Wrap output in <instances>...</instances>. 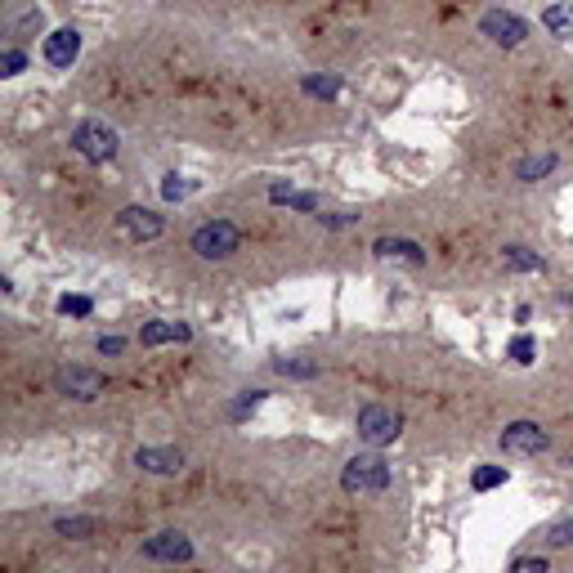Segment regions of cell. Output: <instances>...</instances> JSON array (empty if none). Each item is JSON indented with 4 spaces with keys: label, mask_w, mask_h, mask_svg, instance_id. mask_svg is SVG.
Listing matches in <instances>:
<instances>
[{
    "label": "cell",
    "mask_w": 573,
    "mask_h": 573,
    "mask_svg": "<svg viewBox=\"0 0 573 573\" xmlns=\"http://www.w3.org/2000/svg\"><path fill=\"white\" fill-rule=\"evenodd\" d=\"M341 488L354 497V493H385L390 488V462L381 453H359L350 457L341 470Z\"/></svg>",
    "instance_id": "cell-1"
},
{
    "label": "cell",
    "mask_w": 573,
    "mask_h": 573,
    "mask_svg": "<svg viewBox=\"0 0 573 573\" xmlns=\"http://www.w3.org/2000/svg\"><path fill=\"white\" fill-rule=\"evenodd\" d=\"M189 247H193L202 261H229V256L242 247V233H238V224H233V220H207V224H198V229H193Z\"/></svg>",
    "instance_id": "cell-2"
},
{
    "label": "cell",
    "mask_w": 573,
    "mask_h": 573,
    "mask_svg": "<svg viewBox=\"0 0 573 573\" xmlns=\"http://www.w3.org/2000/svg\"><path fill=\"white\" fill-rule=\"evenodd\" d=\"M354 430H359V439L372 444V448H385V444H394L399 439V430H404V417L394 413V408H381V404H367L359 421H354Z\"/></svg>",
    "instance_id": "cell-3"
},
{
    "label": "cell",
    "mask_w": 573,
    "mask_h": 573,
    "mask_svg": "<svg viewBox=\"0 0 573 573\" xmlns=\"http://www.w3.org/2000/svg\"><path fill=\"white\" fill-rule=\"evenodd\" d=\"M551 448V435L537 425V421H511L502 430V453L506 457H537Z\"/></svg>",
    "instance_id": "cell-4"
},
{
    "label": "cell",
    "mask_w": 573,
    "mask_h": 573,
    "mask_svg": "<svg viewBox=\"0 0 573 573\" xmlns=\"http://www.w3.org/2000/svg\"><path fill=\"white\" fill-rule=\"evenodd\" d=\"M107 385V376L99 367H58L54 372V390L67 399H99Z\"/></svg>",
    "instance_id": "cell-5"
},
{
    "label": "cell",
    "mask_w": 573,
    "mask_h": 573,
    "mask_svg": "<svg viewBox=\"0 0 573 573\" xmlns=\"http://www.w3.org/2000/svg\"><path fill=\"white\" fill-rule=\"evenodd\" d=\"M72 148L86 157V161H112L117 157V135L107 130V126H99V121H81L77 130H72Z\"/></svg>",
    "instance_id": "cell-6"
},
{
    "label": "cell",
    "mask_w": 573,
    "mask_h": 573,
    "mask_svg": "<svg viewBox=\"0 0 573 573\" xmlns=\"http://www.w3.org/2000/svg\"><path fill=\"white\" fill-rule=\"evenodd\" d=\"M144 560H157V565H179V560H193V542L189 533L179 528H161L144 542Z\"/></svg>",
    "instance_id": "cell-7"
},
{
    "label": "cell",
    "mask_w": 573,
    "mask_h": 573,
    "mask_svg": "<svg viewBox=\"0 0 573 573\" xmlns=\"http://www.w3.org/2000/svg\"><path fill=\"white\" fill-rule=\"evenodd\" d=\"M161 229H166V220L157 210L126 207L117 215V238H126V242H153V238H161Z\"/></svg>",
    "instance_id": "cell-8"
},
{
    "label": "cell",
    "mask_w": 573,
    "mask_h": 573,
    "mask_svg": "<svg viewBox=\"0 0 573 573\" xmlns=\"http://www.w3.org/2000/svg\"><path fill=\"white\" fill-rule=\"evenodd\" d=\"M479 32L488 41H497V46H520L524 36H528V23L516 18V14H506V9H493V14L479 18Z\"/></svg>",
    "instance_id": "cell-9"
},
{
    "label": "cell",
    "mask_w": 573,
    "mask_h": 573,
    "mask_svg": "<svg viewBox=\"0 0 573 573\" xmlns=\"http://www.w3.org/2000/svg\"><path fill=\"white\" fill-rule=\"evenodd\" d=\"M81 54V32H72V27H58L46 36V63L50 67H72V58Z\"/></svg>",
    "instance_id": "cell-10"
},
{
    "label": "cell",
    "mask_w": 573,
    "mask_h": 573,
    "mask_svg": "<svg viewBox=\"0 0 573 573\" xmlns=\"http://www.w3.org/2000/svg\"><path fill=\"white\" fill-rule=\"evenodd\" d=\"M135 466L148 470V475H179L184 470V453H175V448H139Z\"/></svg>",
    "instance_id": "cell-11"
},
{
    "label": "cell",
    "mask_w": 573,
    "mask_h": 573,
    "mask_svg": "<svg viewBox=\"0 0 573 573\" xmlns=\"http://www.w3.org/2000/svg\"><path fill=\"white\" fill-rule=\"evenodd\" d=\"M46 27V14L36 9V5H23L18 14H9V36L14 41H27V36H36Z\"/></svg>",
    "instance_id": "cell-12"
},
{
    "label": "cell",
    "mask_w": 573,
    "mask_h": 573,
    "mask_svg": "<svg viewBox=\"0 0 573 573\" xmlns=\"http://www.w3.org/2000/svg\"><path fill=\"white\" fill-rule=\"evenodd\" d=\"M193 332H189V322H148L144 332H139V341L144 345H166V341H189Z\"/></svg>",
    "instance_id": "cell-13"
},
{
    "label": "cell",
    "mask_w": 573,
    "mask_h": 573,
    "mask_svg": "<svg viewBox=\"0 0 573 573\" xmlns=\"http://www.w3.org/2000/svg\"><path fill=\"white\" fill-rule=\"evenodd\" d=\"M372 251H376V256H385V261H390V256H404V261H413V264L425 261V251H421L417 242H408V238H376V242H372Z\"/></svg>",
    "instance_id": "cell-14"
},
{
    "label": "cell",
    "mask_w": 573,
    "mask_h": 573,
    "mask_svg": "<svg viewBox=\"0 0 573 573\" xmlns=\"http://www.w3.org/2000/svg\"><path fill=\"white\" fill-rule=\"evenodd\" d=\"M502 261H506V269H516V273H542V256H533V251H524V247H502Z\"/></svg>",
    "instance_id": "cell-15"
},
{
    "label": "cell",
    "mask_w": 573,
    "mask_h": 573,
    "mask_svg": "<svg viewBox=\"0 0 573 573\" xmlns=\"http://www.w3.org/2000/svg\"><path fill=\"white\" fill-rule=\"evenodd\" d=\"M269 198H273V202H287V207H296V210H318V198H313V193H296L292 184H287V189H282V184H273V189H269Z\"/></svg>",
    "instance_id": "cell-16"
},
{
    "label": "cell",
    "mask_w": 573,
    "mask_h": 573,
    "mask_svg": "<svg viewBox=\"0 0 573 573\" xmlns=\"http://www.w3.org/2000/svg\"><path fill=\"white\" fill-rule=\"evenodd\" d=\"M556 166V153H542V157H524L520 166H516V175H520L524 184H533V179H542L547 170Z\"/></svg>",
    "instance_id": "cell-17"
},
{
    "label": "cell",
    "mask_w": 573,
    "mask_h": 573,
    "mask_svg": "<svg viewBox=\"0 0 573 573\" xmlns=\"http://www.w3.org/2000/svg\"><path fill=\"white\" fill-rule=\"evenodd\" d=\"M542 23L556 32V36H573V5H551L542 14Z\"/></svg>",
    "instance_id": "cell-18"
},
{
    "label": "cell",
    "mask_w": 573,
    "mask_h": 573,
    "mask_svg": "<svg viewBox=\"0 0 573 573\" xmlns=\"http://www.w3.org/2000/svg\"><path fill=\"white\" fill-rule=\"evenodd\" d=\"M54 533H63V537H90V533H99V520H90V516L54 520Z\"/></svg>",
    "instance_id": "cell-19"
},
{
    "label": "cell",
    "mask_w": 573,
    "mask_h": 573,
    "mask_svg": "<svg viewBox=\"0 0 573 573\" xmlns=\"http://www.w3.org/2000/svg\"><path fill=\"white\" fill-rule=\"evenodd\" d=\"M542 542H547V547H573V516L569 520L547 524V528H542Z\"/></svg>",
    "instance_id": "cell-20"
},
{
    "label": "cell",
    "mask_w": 573,
    "mask_h": 573,
    "mask_svg": "<svg viewBox=\"0 0 573 573\" xmlns=\"http://www.w3.org/2000/svg\"><path fill=\"white\" fill-rule=\"evenodd\" d=\"M470 484H475L479 493H484V488H497V484H506V470H502V466H479Z\"/></svg>",
    "instance_id": "cell-21"
},
{
    "label": "cell",
    "mask_w": 573,
    "mask_h": 573,
    "mask_svg": "<svg viewBox=\"0 0 573 573\" xmlns=\"http://www.w3.org/2000/svg\"><path fill=\"white\" fill-rule=\"evenodd\" d=\"M189 189H193V184H189L184 175H175V170H170V175L161 179V193H166V202H179V198H184Z\"/></svg>",
    "instance_id": "cell-22"
},
{
    "label": "cell",
    "mask_w": 573,
    "mask_h": 573,
    "mask_svg": "<svg viewBox=\"0 0 573 573\" xmlns=\"http://www.w3.org/2000/svg\"><path fill=\"white\" fill-rule=\"evenodd\" d=\"M533 354H537L533 336H516V341H511V359H516V363H533Z\"/></svg>",
    "instance_id": "cell-23"
},
{
    "label": "cell",
    "mask_w": 573,
    "mask_h": 573,
    "mask_svg": "<svg viewBox=\"0 0 573 573\" xmlns=\"http://www.w3.org/2000/svg\"><path fill=\"white\" fill-rule=\"evenodd\" d=\"M318 224L322 229H345V224H359V215L354 210H332V215H318Z\"/></svg>",
    "instance_id": "cell-24"
},
{
    "label": "cell",
    "mask_w": 573,
    "mask_h": 573,
    "mask_svg": "<svg viewBox=\"0 0 573 573\" xmlns=\"http://www.w3.org/2000/svg\"><path fill=\"white\" fill-rule=\"evenodd\" d=\"M278 372H282V376H301V381L318 376V367L313 363H292V359H278Z\"/></svg>",
    "instance_id": "cell-25"
},
{
    "label": "cell",
    "mask_w": 573,
    "mask_h": 573,
    "mask_svg": "<svg viewBox=\"0 0 573 573\" xmlns=\"http://www.w3.org/2000/svg\"><path fill=\"white\" fill-rule=\"evenodd\" d=\"M58 310H63V313H77V318H86V313L95 310V305H90L86 296H63V301H58Z\"/></svg>",
    "instance_id": "cell-26"
},
{
    "label": "cell",
    "mask_w": 573,
    "mask_h": 573,
    "mask_svg": "<svg viewBox=\"0 0 573 573\" xmlns=\"http://www.w3.org/2000/svg\"><path fill=\"white\" fill-rule=\"evenodd\" d=\"M511 573H547V560L542 556H524V560L511 565Z\"/></svg>",
    "instance_id": "cell-27"
},
{
    "label": "cell",
    "mask_w": 573,
    "mask_h": 573,
    "mask_svg": "<svg viewBox=\"0 0 573 573\" xmlns=\"http://www.w3.org/2000/svg\"><path fill=\"white\" fill-rule=\"evenodd\" d=\"M23 63H27V58H23L18 50H5V77H18V72H23Z\"/></svg>",
    "instance_id": "cell-28"
},
{
    "label": "cell",
    "mask_w": 573,
    "mask_h": 573,
    "mask_svg": "<svg viewBox=\"0 0 573 573\" xmlns=\"http://www.w3.org/2000/svg\"><path fill=\"white\" fill-rule=\"evenodd\" d=\"M121 350H126V341H121V336H99V354H112V359H117Z\"/></svg>",
    "instance_id": "cell-29"
},
{
    "label": "cell",
    "mask_w": 573,
    "mask_h": 573,
    "mask_svg": "<svg viewBox=\"0 0 573 573\" xmlns=\"http://www.w3.org/2000/svg\"><path fill=\"white\" fill-rule=\"evenodd\" d=\"M305 90H313V95H336V81H305Z\"/></svg>",
    "instance_id": "cell-30"
},
{
    "label": "cell",
    "mask_w": 573,
    "mask_h": 573,
    "mask_svg": "<svg viewBox=\"0 0 573 573\" xmlns=\"http://www.w3.org/2000/svg\"><path fill=\"white\" fill-rule=\"evenodd\" d=\"M565 305H569V310H573V296H565Z\"/></svg>",
    "instance_id": "cell-31"
}]
</instances>
